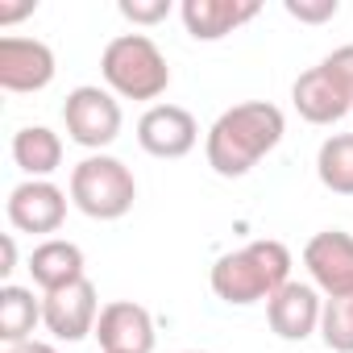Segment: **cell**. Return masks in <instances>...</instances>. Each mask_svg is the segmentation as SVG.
I'll list each match as a JSON object with an SVG mask.
<instances>
[{"mask_svg": "<svg viewBox=\"0 0 353 353\" xmlns=\"http://www.w3.org/2000/svg\"><path fill=\"white\" fill-rule=\"evenodd\" d=\"M283 133H287L283 108H274L270 100L233 104L208 129V141H204L208 166L221 174V179H241V174H250L283 141Z\"/></svg>", "mask_w": 353, "mask_h": 353, "instance_id": "1", "label": "cell"}, {"mask_svg": "<svg viewBox=\"0 0 353 353\" xmlns=\"http://www.w3.org/2000/svg\"><path fill=\"white\" fill-rule=\"evenodd\" d=\"M291 283V250L283 241H250L237 254L216 258L212 266V291L216 299L233 307H250L258 299H270L279 287Z\"/></svg>", "mask_w": 353, "mask_h": 353, "instance_id": "2", "label": "cell"}, {"mask_svg": "<svg viewBox=\"0 0 353 353\" xmlns=\"http://www.w3.org/2000/svg\"><path fill=\"white\" fill-rule=\"evenodd\" d=\"M100 75L121 100H158L170 88V67L145 34H121L100 54Z\"/></svg>", "mask_w": 353, "mask_h": 353, "instance_id": "3", "label": "cell"}, {"mask_svg": "<svg viewBox=\"0 0 353 353\" xmlns=\"http://www.w3.org/2000/svg\"><path fill=\"white\" fill-rule=\"evenodd\" d=\"M137 200L133 170L112 154H92L71 170V204L92 221H121Z\"/></svg>", "mask_w": 353, "mask_h": 353, "instance_id": "4", "label": "cell"}, {"mask_svg": "<svg viewBox=\"0 0 353 353\" xmlns=\"http://www.w3.org/2000/svg\"><path fill=\"white\" fill-rule=\"evenodd\" d=\"M63 121H67V133L75 145L83 150H104L121 137V104L112 92L104 88H75L67 92V104H63Z\"/></svg>", "mask_w": 353, "mask_h": 353, "instance_id": "5", "label": "cell"}, {"mask_svg": "<svg viewBox=\"0 0 353 353\" xmlns=\"http://www.w3.org/2000/svg\"><path fill=\"white\" fill-rule=\"evenodd\" d=\"M100 299H96V283L79 279L71 287H59L42 299V324L50 328V336L59 341H83L96 336V320H100Z\"/></svg>", "mask_w": 353, "mask_h": 353, "instance_id": "6", "label": "cell"}, {"mask_svg": "<svg viewBox=\"0 0 353 353\" xmlns=\"http://www.w3.org/2000/svg\"><path fill=\"white\" fill-rule=\"evenodd\" d=\"M303 266L312 274V287L328 299L353 295V237L341 229H324L303 245Z\"/></svg>", "mask_w": 353, "mask_h": 353, "instance_id": "7", "label": "cell"}, {"mask_svg": "<svg viewBox=\"0 0 353 353\" xmlns=\"http://www.w3.org/2000/svg\"><path fill=\"white\" fill-rule=\"evenodd\" d=\"M200 141V125L179 104H154L137 121V145L154 158H183Z\"/></svg>", "mask_w": 353, "mask_h": 353, "instance_id": "8", "label": "cell"}, {"mask_svg": "<svg viewBox=\"0 0 353 353\" xmlns=\"http://www.w3.org/2000/svg\"><path fill=\"white\" fill-rule=\"evenodd\" d=\"M5 212L17 233H59L67 221V192L50 179H26L9 192Z\"/></svg>", "mask_w": 353, "mask_h": 353, "instance_id": "9", "label": "cell"}, {"mask_svg": "<svg viewBox=\"0 0 353 353\" xmlns=\"http://www.w3.org/2000/svg\"><path fill=\"white\" fill-rule=\"evenodd\" d=\"M54 50L38 38H0V88L5 92H42L54 79Z\"/></svg>", "mask_w": 353, "mask_h": 353, "instance_id": "10", "label": "cell"}, {"mask_svg": "<svg viewBox=\"0 0 353 353\" xmlns=\"http://www.w3.org/2000/svg\"><path fill=\"white\" fill-rule=\"evenodd\" d=\"M320 312L324 299L312 283H287L266 299V320L283 341H307L312 332H320Z\"/></svg>", "mask_w": 353, "mask_h": 353, "instance_id": "11", "label": "cell"}, {"mask_svg": "<svg viewBox=\"0 0 353 353\" xmlns=\"http://www.w3.org/2000/svg\"><path fill=\"white\" fill-rule=\"evenodd\" d=\"M100 353H154V320L141 303L117 299L96 320Z\"/></svg>", "mask_w": 353, "mask_h": 353, "instance_id": "12", "label": "cell"}, {"mask_svg": "<svg viewBox=\"0 0 353 353\" xmlns=\"http://www.w3.org/2000/svg\"><path fill=\"white\" fill-rule=\"evenodd\" d=\"M258 13H262L258 0H183L179 5V17L196 42H221L225 34L241 30Z\"/></svg>", "mask_w": 353, "mask_h": 353, "instance_id": "13", "label": "cell"}, {"mask_svg": "<svg viewBox=\"0 0 353 353\" xmlns=\"http://www.w3.org/2000/svg\"><path fill=\"white\" fill-rule=\"evenodd\" d=\"M291 100H295V112L312 125H332L345 112H353V92L345 83H336L324 67L303 71L291 88Z\"/></svg>", "mask_w": 353, "mask_h": 353, "instance_id": "14", "label": "cell"}, {"mask_svg": "<svg viewBox=\"0 0 353 353\" xmlns=\"http://www.w3.org/2000/svg\"><path fill=\"white\" fill-rule=\"evenodd\" d=\"M30 274H34V283H38L46 295L59 291V287H71V283L88 279V274H83V250H79L75 241L50 237V241H42V245L30 254Z\"/></svg>", "mask_w": 353, "mask_h": 353, "instance_id": "15", "label": "cell"}, {"mask_svg": "<svg viewBox=\"0 0 353 353\" xmlns=\"http://www.w3.org/2000/svg\"><path fill=\"white\" fill-rule=\"evenodd\" d=\"M13 162L30 179H46L63 166V137L46 125H26L13 133Z\"/></svg>", "mask_w": 353, "mask_h": 353, "instance_id": "16", "label": "cell"}, {"mask_svg": "<svg viewBox=\"0 0 353 353\" xmlns=\"http://www.w3.org/2000/svg\"><path fill=\"white\" fill-rule=\"evenodd\" d=\"M38 324H42V299H34V291L17 283L0 287V341H5V349L30 345V332Z\"/></svg>", "mask_w": 353, "mask_h": 353, "instance_id": "17", "label": "cell"}, {"mask_svg": "<svg viewBox=\"0 0 353 353\" xmlns=\"http://www.w3.org/2000/svg\"><path fill=\"white\" fill-rule=\"evenodd\" d=\"M316 174L320 183L336 196H353V133H336L320 145L316 154Z\"/></svg>", "mask_w": 353, "mask_h": 353, "instance_id": "18", "label": "cell"}, {"mask_svg": "<svg viewBox=\"0 0 353 353\" xmlns=\"http://www.w3.org/2000/svg\"><path fill=\"white\" fill-rule=\"evenodd\" d=\"M320 336L332 353H353V295L324 299L320 312Z\"/></svg>", "mask_w": 353, "mask_h": 353, "instance_id": "19", "label": "cell"}, {"mask_svg": "<svg viewBox=\"0 0 353 353\" xmlns=\"http://www.w3.org/2000/svg\"><path fill=\"white\" fill-rule=\"evenodd\" d=\"M121 17L133 26H158L170 17V0H121Z\"/></svg>", "mask_w": 353, "mask_h": 353, "instance_id": "20", "label": "cell"}, {"mask_svg": "<svg viewBox=\"0 0 353 353\" xmlns=\"http://www.w3.org/2000/svg\"><path fill=\"white\" fill-rule=\"evenodd\" d=\"M283 9L295 17V21H307V26H320V21H332L336 17V0H283Z\"/></svg>", "mask_w": 353, "mask_h": 353, "instance_id": "21", "label": "cell"}, {"mask_svg": "<svg viewBox=\"0 0 353 353\" xmlns=\"http://www.w3.org/2000/svg\"><path fill=\"white\" fill-rule=\"evenodd\" d=\"M320 67H324L336 83H345V88L353 92V46H336V50H332Z\"/></svg>", "mask_w": 353, "mask_h": 353, "instance_id": "22", "label": "cell"}, {"mask_svg": "<svg viewBox=\"0 0 353 353\" xmlns=\"http://www.w3.org/2000/svg\"><path fill=\"white\" fill-rule=\"evenodd\" d=\"M38 9V0H21V5H0V26H13L21 17H30Z\"/></svg>", "mask_w": 353, "mask_h": 353, "instance_id": "23", "label": "cell"}, {"mask_svg": "<svg viewBox=\"0 0 353 353\" xmlns=\"http://www.w3.org/2000/svg\"><path fill=\"white\" fill-rule=\"evenodd\" d=\"M13 270H17V241H13V233H9V237H5V262H0V274L9 279Z\"/></svg>", "mask_w": 353, "mask_h": 353, "instance_id": "24", "label": "cell"}, {"mask_svg": "<svg viewBox=\"0 0 353 353\" xmlns=\"http://www.w3.org/2000/svg\"><path fill=\"white\" fill-rule=\"evenodd\" d=\"M17 353H59L54 345H46V341H30V345H21Z\"/></svg>", "mask_w": 353, "mask_h": 353, "instance_id": "25", "label": "cell"}, {"mask_svg": "<svg viewBox=\"0 0 353 353\" xmlns=\"http://www.w3.org/2000/svg\"><path fill=\"white\" fill-rule=\"evenodd\" d=\"M5 353H17V349H5Z\"/></svg>", "mask_w": 353, "mask_h": 353, "instance_id": "26", "label": "cell"}, {"mask_svg": "<svg viewBox=\"0 0 353 353\" xmlns=\"http://www.w3.org/2000/svg\"><path fill=\"white\" fill-rule=\"evenodd\" d=\"M188 353H200V349H188Z\"/></svg>", "mask_w": 353, "mask_h": 353, "instance_id": "27", "label": "cell"}]
</instances>
